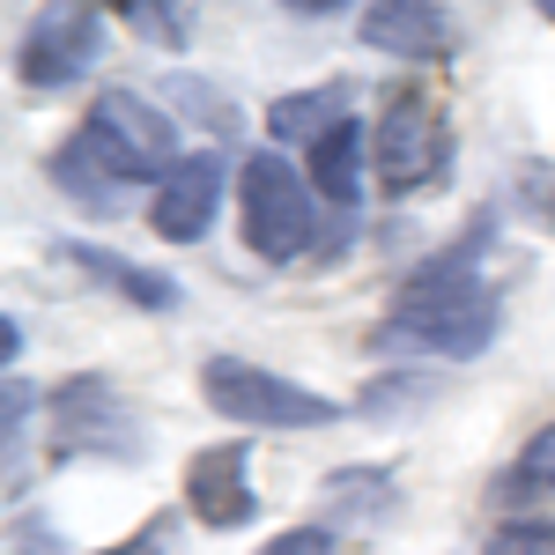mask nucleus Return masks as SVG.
<instances>
[{"mask_svg":"<svg viewBox=\"0 0 555 555\" xmlns=\"http://www.w3.org/2000/svg\"><path fill=\"white\" fill-rule=\"evenodd\" d=\"M201 400L222 423H245V429H334L341 423V400H326V392H311L297 378H274L267 363H245V356H208L201 363Z\"/></svg>","mask_w":555,"mask_h":555,"instance_id":"obj_2","label":"nucleus"},{"mask_svg":"<svg viewBox=\"0 0 555 555\" xmlns=\"http://www.w3.org/2000/svg\"><path fill=\"white\" fill-rule=\"evenodd\" d=\"M512 201L541 230H555V164H518V185H512Z\"/></svg>","mask_w":555,"mask_h":555,"instance_id":"obj_19","label":"nucleus"},{"mask_svg":"<svg viewBox=\"0 0 555 555\" xmlns=\"http://www.w3.org/2000/svg\"><path fill=\"white\" fill-rule=\"evenodd\" d=\"M533 496H555V423L533 429V444L496 474V504H533Z\"/></svg>","mask_w":555,"mask_h":555,"instance_id":"obj_15","label":"nucleus"},{"mask_svg":"<svg viewBox=\"0 0 555 555\" xmlns=\"http://www.w3.org/2000/svg\"><path fill=\"white\" fill-rule=\"evenodd\" d=\"M96 52H104V15L60 0V8H38L30 15L23 52H15V75H23V89H67L75 75L96 67Z\"/></svg>","mask_w":555,"mask_h":555,"instance_id":"obj_5","label":"nucleus"},{"mask_svg":"<svg viewBox=\"0 0 555 555\" xmlns=\"http://www.w3.org/2000/svg\"><path fill=\"white\" fill-rule=\"evenodd\" d=\"M363 44L408 60V67H429V60L452 52V23L429 0H385V8H363Z\"/></svg>","mask_w":555,"mask_h":555,"instance_id":"obj_11","label":"nucleus"},{"mask_svg":"<svg viewBox=\"0 0 555 555\" xmlns=\"http://www.w3.org/2000/svg\"><path fill=\"white\" fill-rule=\"evenodd\" d=\"M259 555H341V541H334V526H289V533H274Z\"/></svg>","mask_w":555,"mask_h":555,"instance_id":"obj_21","label":"nucleus"},{"mask_svg":"<svg viewBox=\"0 0 555 555\" xmlns=\"http://www.w3.org/2000/svg\"><path fill=\"white\" fill-rule=\"evenodd\" d=\"M415 400H429V378H385V385H371L356 408H363V415H400V408H415Z\"/></svg>","mask_w":555,"mask_h":555,"instance_id":"obj_20","label":"nucleus"},{"mask_svg":"<svg viewBox=\"0 0 555 555\" xmlns=\"http://www.w3.org/2000/svg\"><path fill=\"white\" fill-rule=\"evenodd\" d=\"M326 496H334V504H348L356 518H385L392 504H400V496H392V481H385L378 467H341L334 481H326Z\"/></svg>","mask_w":555,"mask_h":555,"instance_id":"obj_17","label":"nucleus"},{"mask_svg":"<svg viewBox=\"0 0 555 555\" xmlns=\"http://www.w3.org/2000/svg\"><path fill=\"white\" fill-rule=\"evenodd\" d=\"M245 467H253L245 444H208V452L185 460V512L201 518L208 533H230V526H253L259 518V496L245 481Z\"/></svg>","mask_w":555,"mask_h":555,"instance_id":"obj_9","label":"nucleus"},{"mask_svg":"<svg viewBox=\"0 0 555 555\" xmlns=\"http://www.w3.org/2000/svg\"><path fill=\"white\" fill-rule=\"evenodd\" d=\"M15 555H67V548H60V533H52L44 518H23V526H15Z\"/></svg>","mask_w":555,"mask_h":555,"instance_id":"obj_22","label":"nucleus"},{"mask_svg":"<svg viewBox=\"0 0 555 555\" xmlns=\"http://www.w3.org/2000/svg\"><path fill=\"white\" fill-rule=\"evenodd\" d=\"M67 267H82L89 282H104V289H119L133 311H178V282L171 274H156V267H133V259L104 253V245H60Z\"/></svg>","mask_w":555,"mask_h":555,"instance_id":"obj_13","label":"nucleus"},{"mask_svg":"<svg viewBox=\"0 0 555 555\" xmlns=\"http://www.w3.org/2000/svg\"><path fill=\"white\" fill-rule=\"evenodd\" d=\"M164 533H171V526H164V518H149V526L133 533L127 548H112V555H164Z\"/></svg>","mask_w":555,"mask_h":555,"instance_id":"obj_23","label":"nucleus"},{"mask_svg":"<svg viewBox=\"0 0 555 555\" xmlns=\"http://www.w3.org/2000/svg\"><path fill=\"white\" fill-rule=\"evenodd\" d=\"M44 178L75 201V208H89V215H127L133 208V171L96 141V133H75V141H60L52 149V164H44Z\"/></svg>","mask_w":555,"mask_h":555,"instance_id":"obj_10","label":"nucleus"},{"mask_svg":"<svg viewBox=\"0 0 555 555\" xmlns=\"http://www.w3.org/2000/svg\"><path fill=\"white\" fill-rule=\"evenodd\" d=\"M496 341V289L481 282V230L460 237V253H437L400 289L392 319L371 326V356L400 363V356H423V363H460L481 356Z\"/></svg>","mask_w":555,"mask_h":555,"instance_id":"obj_1","label":"nucleus"},{"mask_svg":"<svg viewBox=\"0 0 555 555\" xmlns=\"http://www.w3.org/2000/svg\"><path fill=\"white\" fill-rule=\"evenodd\" d=\"M541 23H548V30H555V0H541Z\"/></svg>","mask_w":555,"mask_h":555,"instance_id":"obj_24","label":"nucleus"},{"mask_svg":"<svg viewBox=\"0 0 555 555\" xmlns=\"http://www.w3.org/2000/svg\"><path fill=\"white\" fill-rule=\"evenodd\" d=\"M89 133H96L133 178L185 164V156H178V119H171V112H156L149 96H133V89H104L96 112H89Z\"/></svg>","mask_w":555,"mask_h":555,"instance_id":"obj_7","label":"nucleus"},{"mask_svg":"<svg viewBox=\"0 0 555 555\" xmlns=\"http://www.w3.org/2000/svg\"><path fill=\"white\" fill-rule=\"evenodd\" d=\"M127 30H133L141 44L185 52V38H193V15H185L178 0H133V8H127Z\"/></svg>","mask_w":555,"mask_h":555,"instance_id":"obj_16","label":"nucleus"},{"mask_svg":"<svg viewBox=\"0 0 555 555\" xmlns=\"http://www.w3.org/2000/svg\"><path fill=\"white\" fill-rule=\"evenodd\" d=\"M52 452L60 460H82V452H104V460H133L141 452V429L119 408L112 378H67L52 392Z\"/></svg>","mask_w":555,"mask_h":555,"instance_id":"obj_6","label":"nucleus"},{"mask_svg":"<svg viewBox=\"0 0 555 555\" xmlns=\"http://www.w3.org/2000/svg\"><path fill=\"white\" fill-rule=\"evenodd\" d=\"M341 104H348L341 82H334V89H297V96H274V104H267V133H274V141H311V149H319V141L348 119Z\"/></svg>","mask_w":555,"mask_h":555,"instance_id":"obj_14","label":"nucleus"},{"mask_svg":"<svg viewBox=\"0 0 555 555\" xmlns=\"http://www.w3.org/2000/svg\"><path fill=\"white\" fill-rule=\"evenodd\" d=\"M237 208H245V245L259 259H274V267H289V259L311 253V237H319V215H311V185L297 178L289 156H245V171H237Z\"/></svg>","mask_w":555,"mask_h":555,"instance_id":"obj_4","label":"nucleus"},{"mask_svg":"<svg viewBox=\"0 0 555 555\" xmlns=\"http://www.w3.org/2000/svg\"><path fill=\"white\" fill-rule=\"evenodd\" d=\"M371 171H378L385 201H408L452 171V127H444V104L429 89H400L385 104V119L371 127Z\"/></svg>","mask_w":555,"mask_h":555,"instance_id":"obj_3","label":"nucleus"},{"mask_svg":"<svg viewBox=\"0 0 555 555\" xmlns=\"http://www.w3.org/2000/svg\"><path fill=\"white\" fill-rule=\"evenodd\" d=\"M222 156L215 149H193L185 164L164 171V185L149 193V222H156V237H171V245H193V237H208L215 208H222Z\"/></svg>","mask_w":555,"mask_h":555,"instance_id":"obj_8","label":"nucleus"},{"mask_svg":"<svg viewBox=\"0 0 555 555\" xmlns=\"http://www.w3.org/2000/svg\"><path fill=\"white\" fill-rule=\"evenodd\" d=\"M489 555H555V526L548 518H504L489 533Z\"/></svg>","mask_w":555,"mask_h":555,"instance_id":"obj_18","label":"nucleus"},{"mask_svg":"<svg viewBox=\"0 0 555 555\" xmlns=\"http://www.w3.org/2000/svg\"><path fill=\"white\" fill-rule=\"evenodd\" d=\"M371 178H378V171H371V127H363V119H341V127L311 149V185H319L341 215L363 201Z\"/></svg>","mask_w":555,"mask_h":555,"instance_id":"obj_12","label":"nucleus"}]
</instances>
